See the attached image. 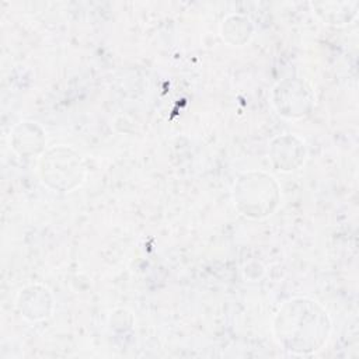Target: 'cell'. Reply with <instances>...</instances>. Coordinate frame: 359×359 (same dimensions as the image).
<instances>
[{"instance_id":"obj_2","label":"cell","mask_w":359,"mask_h":359,"mask_svg":"<svg viewBox=\"0 0 359 359\" xmlns=\"http://www.w3.org/2000/svg\"><path fill=\"white\" fill-rule=\"evenodd\" d=\"M234 203L244 216L266 217L279 203V187L262 171L244 172L234 184Z\"/></svg>"},{"instance_id":"obj_4","label":"cell","mask_w":359,"mask_h":359,"mask_svg":"<svg viewBox=\"0 0 359 359\" xmlns=\"http://www.w3.org/2000/svg\"><path fill=\"white\" fill-rule=\"evenodd\" d=\"M276 111L289 119L302 118L313 109L316 97L311 87L302 79H286L273 88Z\"/></svg>"},{"instance_id":"obj_5","label":"cell","mask_w":359,"mask_h":359,"mask_svg":"<svg viewBox=\"0 0 359 359\" xmlns=\"http://www.w3.org/2000/svg\"><path fill=\"white\" fill-rule=\"evenodd\" d=\"M306 158L304 143L296 136H279L271 144V161L282 171L296 170Z\"/></svg>"},{"instance_id":"obj_3","label":"cell","mask_w":359,"mask_h":359,"mask_svg":"<svg viewBox=\"0 0 359 359\" xmlns=\"http://www.w3.org/2000/svg\"><path fill=\"white\" fill-rule=\"evenodd\" d=\"M42 182L62 192L72 191L84 178V165L77 151L66 146L49 149L39 161Z\"/></svg>"},{"instance_id":"obj_1","label":"cell","mask_w":359,"mask_h":359,"mask_svg":"<svg viewBox=\"0 0 359 359\" xmlns=\"http://www.w3.org/2000/svg\"><path fill=\"white\" fill-rule=\"evenodd\" d=\"M331 318L325 309L309 297L286 300L273 318L278 344L294 355L318 352L331 334Z\"/></svg>"}]
</instances>
